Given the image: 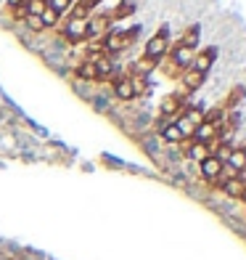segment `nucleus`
<instances>
[{"mask_svg":"<svg viewBox=\"0 0 246 260\" xmlns=\"http://www.w3.org/2000/svg\"><path fill=\"white\" fill-rule=\"evenodd\" d=\"M183 109H185V104H183V96H178V93H170V96H164L161 104H159V114L167 117L170 122H172Z\"/></svg>","mask_w":246,"mask_h":260,"instance_id":"6","label":"nucleus"},{"mask_svg":"<svg viewBox=\"0 0 246 260\" xmlns=\"http://www.w3.org/2000/svg\"><path fill=\"white\" fill-rule=\"evenodd\" d=\"M198 40H201V29H198V24H191L188 29L183 32V40H180V45H185V48H191V51H196V45H198Z\"/></svg>","mask_w":246,"mask_h":260,"instance_id":"18","label":"nucleus"},{"mask_svg":"<svg viewBox=\"0 0 246 260\" xmlns=\"http://www.w3.org/2000/svg\"><path fill=\"white\" fill-rule=\"evenodd\" d=\"M40 21H43L45 29H53V27H58V21H61V14H56L53 8H45L40 14Z\"/></svg>","mask_w":246,"mask_h":260,"instance_id":"21","label":"nucleus"},{"mask_svg":"<svg viewBox=\"0 0 246 260\" xmlns=\"http://www.w3.org/2000/svg\"><path fill=\"white\" fill-rule=\"evenodd\" d=\"M220 188H222V194L225 197H230V199H243L246 197V181L241 178H228V181H222L220 183Z\"/></svg>","mask_w":246,"mask_h":260,"instance_id":"9","label":"nucleus"},{"mask_svg":"<svg viewBox=\"0 0 246 260\" xmlns=\"http://www.w3.org/2000/svg\"><path fill=\"white\" fill-rule=\"evenodd\" d=\"M74 75L79 80H85V82H98V69H96V64H93V61H88V58L74 69Z\"/></svg>","mask_w":246,"mask_h":260,"instance_id":"14","label":"nucleus"},{"mask_svg":"<svg viewBox=\"0 0 246 260\" xmlns=\"http://www.w3.org/2000/svg\"><path fill=\"white\" fill-rule=\"evenodd\" d=\"M243 93H246L243 85H236V88H233V90H230V96H228V106H236V104L243 99Z\"/></svg>","mask_w":246,"mask_h":260,"instance_id":"26","label":"nucleus"},{"mask_svg":"<svg viewBox=\"0 0 246 260\" xmlns=\"http://www.w3.org/2000/svg\"><path fill=\"white\" fill-rule=\"evenodd\" d=\"M114 96L119 99V101H133V99H135L133 85H130V77H127V75L114 77Z\"/></svg>","mask_w":246,"mask_h":260,"instance_id":"11","label":"nucleus"},{"mask_svg":"<svg viewBox=\"0 0 246 260\" xmlns=\"http://www.w3.org/2000/svg\"><path fill=\"white\" fill-rule=\"evenodd\" d=\"M72 3H74V0H72Z\"/></svg>","mask_w":246,"mask_h":260,"instance_id":"31","label":"nucleus"},{"mask_svg":"<svg viewBox=\"0 0 246 260\" xmlns=\"http://www.w3.org/2000/svg\"><path fill=\"white\" fill-rule=\"evenodd\" d=\"M193 53L196 51H191V48H185V45H178V48H175L172 53H167L170 56V64L175 67V69H188L191 67V61H193Z\"/></svg>","mask_w":246,"mask_h":260,"instance_id":"8","label":"nucleus"},{"mask_svg":"<svg viewBox=\"0 0 246 260\" xmlns=\"http://www.w3.org/2000/svg\"><path fill=\"white\" fill-rule=\"evenodd\" d=\"M180 114L185 117V120H191L193 125H201L204 122V109H201V106H185Z\"/></svg>","mask_w":246,"mask_h":260,"instance_id":"22","label":"nucleus"},{"mask_svg":"<svg viewBox=\"0 0 246 260\" xmlns=\"http://www.w3.org/2000/svg\"><path fill=\"white\" fill-rule=\"evenodd\" d=\"M217 138H220V127L212 125V122H201V125H196L191 141H196V144H207V146H209V144H215Z\"/></svg>","mask_w":246,"mask_h":260,"instance_id":"7","label":"nucleus"},{"mask_svg":"<svg viewBox=\"0 0 246 260\" xmlns=\"http://www.w3.org/2000/svg\"><path fill=\"white\" fill-rule=\"evenodd\" d=\"M130 14H135V3H133V0H122V3L116 6V8L111 11V14H109V19H111V24H114V21L127 19Z\"/></svg>","mask_w":246,"mask_h":260,"instance_id":"15","label":"nucleus"},{"mask_svg":"<svg viewBox=\"0 0 246 260\" xmlns=\"http://www.w3.org/2000/svg\"><path fill=\"white\" fill-rule=\"evenodd\" d=\"M209 157V146L207 144H196V141H191V146H188V159L193 162H204Z\"/></svg>","mask_w":246,"mask_h":260,"instance_id":"20","label":"nucleus"},{"mask_svg":"<svg viewBox=\"0 0 246 260\" xmlns=\"http://www.w3.org/2000/svg\"><path fill=\"white\" fill-rule=\"evenodd\" d=\"M198 173H201V178L212 183L215 178H220V173H222V162L215 159L212 154H209L204 162H198Z\"/></svg>","mask_w":246,"mask_h":260,"instance_id":"10","label":"nucleus"},{"mask_svg":"<svg viewBox=\"0 0 246 260\" xmlns=\"http://www.w3.org/2000/svg\"><path fill=\"white\" fill-rule=\"evenodd\" d=\"M228 168L236 173V175H243L246 173V154H243V149L241 146H233V151H230V157H228Z\"/></svg>","mask_w":246,"mask_h":260,"instance_id":"12","label":"nucleus"},{"mask_svg":"<svg viewBox=\"0 0 246 260\" xmlns=\"http://www.w3.org/2000/svg\"><path fill=\"white\" fill-rule=\"evenodd\" d=\"M241 149H243V154H246V146H241Z\"/></svg>","mask_w":246,"mask_h":260,"instance_id":"28","label":"nucleus"},{"mask_svg":"<svg viewBox=\"0 0 246 260\" xmlns=\"http://www.w3.org/2000/svg\"><path fill=\"white\" fill-rule=\"evenodd\" d=\"M170 29L167 27H161L154 38H151L148 43H146V58H151V61H159V58H164L170 53V35H167Z\"/></svg>","mask_w":246,"mask_h":260,"instance_id":"2","label":"nucleus"},{"mask_svg":"<svg viewBox=\"0 0 246 260\" xmlns=\"http://www.w3.org/2000/svg\"><path fill=\"white\" fill-rule=\"evenodd\" d=\"M64 40L66 43L88 40V19H69L64 24Z\"/></svg>","mask_w":246,"mask_h":260,"instance_id":"4","label":"nucleus"},{"mask_svg":"<svg viewBox=\"0 0 246 260\" xmlns=\"http://www.w3.org/2000/svg\"><path fill=\"white\" fill-rule=\"evenodd\" d=\"M243 202H246V197H243Z\"/></svg>","mask_w":246,"mask_h":260,"instance_id":"29","label":"nucleus"},{"mask_svg":"<svg viewBox=\"0 0 246 260\" xmlns=\"http://www.w3.org/2000/svg\"><path fill=\"white\" fill-rule=\"evenodd\" d=\"M204 122H212L217 127L225 125V106H212V109H204Z\"/></svg>","mask_w":246,"mask_h":260,"instance_id":"19","label":"nucleus"},{"mask_svg":"<svg viewBox=\"0 0 246 260\" xmlns=\"http://www.w3.org/2000/svg\"><path fill=\"white\" fill-rule=\"evenodd\" d=\"M45 8H48V3H45V0H24V11H27V16H40Z\"/></svg>","mask_w":246,"mask_h":260,"instance_id":"23","label":"nucleus"},{"mask_svg":"<svg viewBox=\"0 0 246 260\" xmlns=\"http://www.w3.org/2000/svg\"><path fill=\"white\" fill-rule=\"evenodd\" d=\"M109 32H111V19H109V14H96V16H88V40L106 38Z\"/></svg>","mask_w":246,"mask_h":260,"instance_id":"3","label":"nucleus"},{"mask_svg":"<svg viewBox=\"0 0 246 260\" xmlns=\"http://www.w3.org/2000/svg\"><path fill=\"white\" fill-rule=\"evenodd\" d=\"M180 77H183V88L193 93V90H198V88L204 85V77L207 75H198V72H193V69H185Z\"/></svg>","mask_w":246,"mask_h":260,"instance_id":"13","label":"nucleus"},{"mask_svg":"<svg viewBox=\"0 0 246 260\" xmlns=\"http://www.w3.org/2000/svg\"><path fill=\"white\" fill-rule=\"evenodd\" d=\"M24 24H27V29H29V32H45L40 16H24Z\"/></svg>","mask_w":246,"mask_h":260,"instance_id":"25","label":"nucleus"},{"mask_svg":"<svg viewBox=\"0 0 246 260\" xmlns=\"http://www.w3.org/2000/svg\"><path fill=\"white\" fill-rule=\"evenodd\" d=\"M79 6L85 8V11H93V8H98V6H101V0H82Z\"/></svg>","mask_w":246,"mask_h":260,"instance_id":"27","label":"nucleus"},{"mask_svg":"<svg viewBox=\"0 0 246 260\" xmlns=\"http://www.w3.org/2000/svg\"><path fill=\"white\" fill-rule=\"evenodd\" d=\"M138 27L135 29H111L106 38H103V43H101V51L106 53V56H114V53H122L130 43H135V38H138Z\"/></svg>","mask_w":246,"mask_h":260,"instance_id":"1","label":"nucleus"},{"mask_svg":"<svg viewBox=\"0 0 246 260\" xmlns=\"http://www.w3.org/2000/svg\"><path fill=\"white\" fill-rule=\"evenodd\" d=\"M72 6H74L72 0H48V8H53L56 14H61V16L69 14V11H72Z\"/></svg>","mask_w":246,"mask_h":260,"instance_id":"24","label":"nucleus"},{"mask_svg":"<svg viewBox=\"0 0 246 260\" xmlns=\"http://www.w3.org/2000/svg\"><path fill=\"white\" fill-rule=\"evenodd\" d=\"M161 141H167V144H183V133H180V127L178 125H175V122H167V125H164L161 127Z\"/></svg>","mask_w":246,"mask_h":260,"instance_id":"16","label":"nucleus"},{"mask_svg":"<svg viewBox=\"0 0 246 260\" xmlns=\"http://www.w3.org/2000/svg\"><path fill=\"white\" fill-rule=\"evenodd\" d=\"M45 3H48V0H45Z\"/></svg>","mask_w":246,"mask_h":260,"instance_id":"30","label":"nucleus"},{"mask_svg":"<svg viewBox=\"0 0 246 260\" xmlns=\"http://www.w3.org/2000/svg\"><path fill=\"white\" fill-rule=\"evenodd\" d=\"M130 85H133L135 99H140V96H146V93H148L151 80H148V75H130Z\"/></svg>","mask_w":246,"mask_h":260,"instance_id":"17","label":"nucleus"},{"mask_svg":"<svg viewBox=\"0 0 246 260\" xmlns=\"http://www.w3.org/2000/svg\"><path fill=\"white\" fill-rule=\"evenodd\" d=\"M215 58H217V48L209 45V48L193 53V61H191L188 69H193V72H198V75H207L209 69H212V64H215Z\"/></svg>","mask_w":246,"mask_h":260,"instance_id":"5","label":"nucleus"}]
</instances>
